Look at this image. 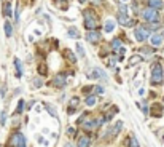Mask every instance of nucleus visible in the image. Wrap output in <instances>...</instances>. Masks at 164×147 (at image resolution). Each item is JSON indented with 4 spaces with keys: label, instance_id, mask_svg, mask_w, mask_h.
<instances>
[{
    "label": "nucleus",
    "instance_id": "obj_1",
    "mask_svg": "<svg viewBox=\"0 0 164 147\" xmlns=\"http://www.w3.org/2000/svg\"><path fill=\"white\" fill-rule=\"evenodd\" d=\"M84 27L88 31H96V26H97V21H96V16L91 10H86L84 11Z\"/></svg>",
    "mask_w": 164,
    "mask_h": 147
},
{
    "label": "nucleus",
    "instance_id": "obj_2",
    "mask_svg": "<svg viewBox=\"0 0 164 147\" xmlns=\"http://www.w3.org/2000/svg\"><path fill=\"white\" fill-rule=\"evenodd\" d=\"M161 82H162V67L156 63V64L151 66V83L158 85Z\"/></svg>",
    "mask_w": 164,
    "mask_h": 147
},
{
    "label": "nucleus",
    "instance_id": "obj_3",
    "mask_svg": "<svg viewBox=\"0 0 164 147\" xmlns=\"http://www.w3.org/2000/svg\"><path fill=\"white\" fill-rule=\"evenodd\" d=\"M140 15H142V18H144L145 21H148V22H158V19H159V15H158V11L153 10V8H147V10H144Z\"/></svg>",
    "mask_w": 164,
    "mask_h": 147
},
{
    "label": "nucleus",
    "instance_id": "obj_4",
    "mask_svg": "<svg viewBox=\"0 0 164 147\" xmlns=\"http://www.w3.org/2000/svg\"><path fill=\"white\" fill-rule=\"evenodd\" d=\"M134 35H135V38H137L139 42H144V40H147V38H148L150 31L147 29L145 26H142V27H137V29L134 31Z\"/></svg>",
    "mask_w": 164,
    "mask_h": 147
},
{
    "label": "nucleus",
    "instance_id": "obj_5",
    "mask_svg": "<svg viewBox=\"0 0 164 147\" xmlns=\"http://www.w3.org/2000/svg\"><path fill=\"white\" fill-rule=\"evenodd\" d=\"M88 77H91V78H97V80H107V74L102 70V69H99V67H96V69L93 70H88Z\"/></svg>",
    "mask_w": 164,
    "mask_h": 147
},
{
    "label": "nucleus",
    "instance_id": "obj_6",
    "mask_svg": "<svg viewBox=\"0 0 164 147\" xmlns=\"http://www.w3.org/2000/svg\"><path fill=\"white\" fill-rule=\"evenodd\" d=\"M11 144H13L14 147H26V138H24V134L14 133V136L11 138Z\"/></svg>",
    "mask_w": 164,
    "mask_h": 147
},
{
    "label": "nucleus",
    "instance_id": "obj_7",
    "mask_svg": "<svg viewBox=\"0 0 164 147\" xmlns=\"http://www.w3.org/2000/svg\"><path fill=\"white\" fill-rule=\"evenodd\" d=\"M128 8H126V5H120V15H118V22L120 24H129V21L128 19Z\"/></svg>",
    "mask_w": 164,
    "mask_h": 147
},
{
    "label": "nucleus",
    "instance_id": "obj_8",
    "mask_svg": "<svg viewBox=\"0 0 164 147\" xmlns=\"http://www.w3.org/2000/svg\"><path fill=\"white\" fill-rule=\"evenodd\" d=\"M86 40L89 43H97L100 40V34L97 31H88L86 32Z\"/></svg>",
    "mask_w": 164,
    "mask_h": 147
},
{
    "label": "nucleus",
    "instance_id": "obj_9",
    "mask_svg": "<svg viewBox=\"0 0 164 147\" xmlns=\"http://www.w3.org/2000/svg\"><path fill=\"white\" fill-rule=\"evenodd\" d=\"M65 75L64 74H59V75H56L53 78V87H58V88H62V87H65Z\"/></svg>",
    "mask_w": 164,
    "mask_h": 147
},
{
    "label": "nucleus",
    "instance_id": "obj_10",
    "mask_svg": "<svg viewBox=\"0 0 164 147\" xmlns=\"http://www.w3.org/2000/svg\"><path fill=\"white\" fill-rule=\"evenodd\" d=\"M151 45H153V47H161L162 45V35H159V34H155L153 37H151Z\"/></svg>",
    "mask_w": 164,
    "mask_h": 147
},
{
    "label": "nucleus",
    "instance_id": "obj_11",
    "mask_svg": "<svg viewBox=\"0 0 164 147\" xmlns=\"http://www.w3.org/2000/svg\"><path fill=\"white\" fill-rule=\"evenodd\" d=\"M89 144H91V139H89L88 136H81L80 139H78L77 147H89Z\"/></svg>",
    "mask_w": 164,
    "mask_h": 147
},
{
    "label": "nucleus",
    "instance_id": "obj_12",
    "mask_svg": "<svg viewBox=\"0 0 164 147\" xmlns=\"http://www.w3.org/2000/svg\"><path fill=\"white\" fill-rule=\"evenodd\" d=\"M116 112H118V107H115V106H113L112 109H110V110L105 114V118H104L102 122H109V120H112V118H113V115H115Z\"/></svg>",
    "mask_w": 164,
    "mask_h": 147
},
{
    "label": "nucleus",
    "instance_id": "obj_13",
    "mask_svg": "<svg viewBox=\"0 0 164 147\" xmlns=\"http://www.w3.org/2000/svg\"><path fill=\"white\" fill-rule=\"evenodd\" d=\"M148 5H150V8L158 10V8H161L164 5V2H162V0H148Z\"/></svg>",
    "mask_w": 164,
    "mask_h": 147
},
{
    "label": "nucleus",
    "instance_id": "obj_14",
    "mask_svg": "<svg viewBox=\"0 0 164 147\" xmlns=\"http://www.w3.org/2000/svg\"><path fill=\"white\" fill-rule=\"evenodd\" d=\"M96 126H97V123H96L94 120H88V122L83 125V128L86 129V131H91V129H94Z\"/></svg>",
    "mask_w": 164,
    "mask_h": 147
},
{
    "label": "nucleus",
    "instance_id": "obj_15",
    "mask_svg": "<svg viewBox=\"0 0 164 147\" xmlns=\"http://www.w3.org/2000/svg\"><path fill=\"white\" fill-rule=\"evenodd\" d=\"M140 61H142V56H140V54H134V56L129 58V66H135L137 63H140Z\"/></svg>",
    "mask_w": 164,
    "mask_h": 147
},
{
    "label": "nucleus",
    "instance_id": "obj_16",
    "mask_svg": "<svg viewBox=\"0 0 164 147\" xmlns=\"http://www.w3.org/2000/svg\"><path fill=\"white\" fill-rule=\"evenodd\" d=\"M105 32H112L113 29H115V22H113L112 19H109V21H105Z\"/></svg>",
    "mask_w": 164,
    "mask_h": 147
},
{
    "label": "nucleus",
    "instance_id": "obj_17",
    "mask_svg": "<svg viewBox=\"0 0 164 147\" xmlns=\"http://www.w3.org/2000/svg\"><path fill=\"white\" fill-rule=\"evenodd\" d=\"M69 35L73 37V38H80V32H78L75 27H70V29H69Z\"/></svg>",
    "mask_w": 164,
    "mask_h": 147
},
{
    "label": "nucleus",
    "instance_id": "obj_18",
    "mask_svg": "<svg viewBox=\"0 0 164 147\" xmlns=\"http://www.w3.org/2000/svg\"><path fill=\"white\" fill-rule=\"evenodd\" d=\"M65 56H67V59L70 61V63H75L77 61V58H75V54H73L70 50H65Z\"/></svg>",
    "mask_w": 164,
    "mask_h": 147
},
{
    "label": "nucleus",
    "instance_id": "obj_19",
    "mask_svg": "<svg viewBox=\"0 0 164 147\" xmlns=\"http://www.w3.org/2000/svg\"><path fill=\"white\" fill-rule=\"evenodd\" d=\"M5 34H7V37H11V34H13V27L10 22H5Z\"/></svg>",
    "mask_w": 164,
    "mask_h": 147
},
{
    "label": "nucleus",
    "instance_id": "obj_20",
    "mask_svg": "<svg viewBox=\"0 0 164 147\" xmlns=\"http://www.w3.org/2000/svg\"><path fill=\"white\" fill-rule=\"evenodd\" d=\"M162 114V107L161 106H155L153 107V117H159Z\"/></svg>",
    "mask_w": 164,
    "mask_h": 147
},
{
    "label": "nucleus",
    "instance_id": "obj_21",
    "mask_svg": "<svg viewBox=\"0 0 164 147\" xmlns=\"http://www.w3.org/2000/svg\"><path fill=\"white\" fill-rule=\"evenodd\" d=\"M3 11H5V15H7V16H11V3L10 2H5Z\"/></svg>",
    "mask_w": 164,
    "mask_h": 147
},
{
    "label": "nucleus",
    "instance_id": "obj_22",
    "mask_svg": "<svg viewBox=\"0 0 164 147\" xmlns=\"http://www.w3.org/2000/svg\"><path fill=\"white\" fill-rule=\"evenodd\" d=\"M45 107H46V110L49 112V115H51V117H58V114H56V110H54V109H53V107L49 106V104H45Z\"/></svg>",
    "mask_w": 164,
    "mask_h": 147
},
{
    "label": "nucleus",
    "instance_id": "obj_23",
    "mask_svg": "<svg viewBox=\"0 0 164 147\" xmlns=\"http://www.w3.org/2000/svg\"><path fill=\"white\" fill-rule=\"evenodd\" d=\"M77 51H78V56H80V58H84V50L80 43H77Z\"/></svg>",
    "mask_w": 164,
    "mask_h": 147
},
{
    "label": "nucleus",
    "instance_id": "obj_24",
    "mask_svg": "<svg viewBox=\"0 0 164 147\" xmlns=\"http://www.w3.org/2000/svg\"><path fill=\"white\" fill-rule=\"evenodd\" d=\"M86 104L88 106H94L96 104V96H88V98H86Z\"/></svg>",
    "mask_w": 164,
    "mask_h": 147
},
{
    "label": "nucleus",
    "instance_id": "obj_25",
    "mask_svg": "<svg viewBox=\"0 0 164 147\" xmlns=\"http://www.w3.org/2000/svg\"><path fill=\"white\" fill-rule=\"evenodd\" d=\"M129 147H140L139 145V141H137V138H131V142H129Z\"/></svg>",
    "mask_w": 164,
    "mask_h": 147
},
{
    "label": "nucleus",
    "instance_id": "obj_26",
    "mask_svg": "<svg viewBox=\"0 0 164 147\" xmlns=\"http://www.w3.org/2000/svg\"><path fill=\"white\" fill-rule=\"evenodd\" d=\"M112 48H113V50H118V48H121V42H120V40H116V38H115V40L112 42Z\"/></svg>",
    "mask_w": 164,
    "mask_h": 147
},
{
    "label": "nucleus",
    "instance_id": "obj_27",
    "mask_svg": "<svg viewBox=\"0 0 164 147\" xmlns=\"http://www.w3.org/2000/svg\"><path fill=\"white\" fill-rule=\"evenodd\" d=\"M14 64H16V69H18V77L22 74V69H21V61L19 59H14Z\"/></svg>",
    "mask_w": 164,
    "mask_h": 147
},
{
    "label": "nucleus",
    "instance_id": "obj_28",
    "mask_svg": "<svg viewBox=\"0 0 164 147\" xmlns=\"http://www.w3.org/2000/svg\"><path fill=\"white\" fill-rule=\"evenodd\" d=\"M140 53H145L147 56H150V54H153V50H151V48H147V47H144L142 50H140Z\"/></svg>",
    "mask_w": 164,
    "mask_h": 147
},
{
    "label": "nucleus",
    "instance_id": "obj_29",
    "mask_svg": "<svg viewBox=\"0 0 164 147\" xmlns=\"http://www.w3.org/2000/svg\"><path fill=\"white\" fill-rule=\"evenodd\" d=\"M24 101H19V103H18V109H16V114H21V112H22V109H24Z\"/></svg>",
    "mask_w": 164,
    "mask_h": 147
},
{
    "label": "nucleus",
    "instance_id": "obj_30",
    "mask_svg": "<svg viewBox=\"0 0 164 147\" xmlns=\"http://www.w3.org/2000/svg\"><path fill=\"white\" fill-rule=\"evenodd\" d=\"M78 104H80V99H78L77 96H75V98H72V99H70V106H72V107H77Z\"/></svg>",
    "mask_w": 164,
    "mask_h": 147
},
{
    "label": "nucleus",
    "instance_id": "obj_31",
    "mask_svg": "<svg viewBox=\"0 0 164 147\" xmlns=\"http://www.w3.org/2000/svg\"><path fill=\"white\" fill-rule=\"evenodd\" d=\"M94 93H97V94H104V87H94Z\"/></svg>",
    "mask_w": 164,
    "mask_h": 147
},
{
    "label": "nucleus",
    "instance_id": "obj_32",
    "mask_svg": "<svg viewBox=\"0 0 164 147\" xmlns=\"http://www.w3.org/2000/svg\"><path fill=\"white\" fill-rule=\"evenodd\" d=\"M5 122H7V114H5V112H2V114H0V123H2V125H5Z\"/></svg>",
    "mask_w": 164,
    "mask_h": 147
},
{
    "label": "nucleus",
    "instance_id": "obj_33",
    "mask_svg": "<svg viewBox=\"0 0 164 147\" xmlns=\"http://www.w3.org/2000/svg\"><path fill=\"white\" fill-rule=\"evenodd\" d=\"M38 72H40L42 75H45V74H46V67H45V64H42V66H38Z\"/></svg>",
    "mask_w": 164,
    "mask_h": 147
},
{
    "label": "nucleus",
    "instance_id": "obj_34",
    "mask_svg": "<svg viewBox=\"0 0 164 147\" xmlns=\"http://www.w3.org/2000/svg\"><path fill=\"white\" fill-rule=\"evenodd\" d=\"M33 83H35V87H42V85H43V82L40 80V78H35V80H33Z\"/></svg>",
    "mask_w": 164,
    "mask_h": 147
},
{
    "label": "nucleus",
    "instance_id": "obj_35",
    "mask_svg": "<svg viewBox=\"0 0 164 147\" xmlns=\"http://www.w3.org/2000/svg\"><path fill=\"white\" fill-rule=\"evenodd\" d=\"M93 3L94 5H100V3H102V0H93Z\"/></svg>",
    "mask_w": 164,
    "mask_h": 147
},
{
    "label": "nucleus",
    "instance_id": "obj_36",
    "mask_svg": "<svg viewBox=\"0 0 164 147\" xmlns=\"http://www.w3.org/2000/svg\"><path fill=\"white\" fill-rule=\"evenodd\" d=\"M139 94H140V96H144V94H145V90H144V88H140V90H139Z\"/></svg>",
    "mask_w": 164,
    "mask_h": 147
},
{
    "label": "nucleus",
    "instance_id": "obj_37",
    "mask_svg": "<svg viewBox=\"0 0 164 147\" xmlns=\"http://www.w3.org/2000/svg\"><path fill=\"white\" fill-rule=\"evenodd\" d=\"M78 2H80V3H84V2H86V0H78Z\"/></svg>",
    "mask_w": 164,
    "mask_h": 147
},
{
    "label": "nucleus",
    "instance_id": "obj_38",
    "mask_svg": "<svg viewBox=\"0 0 164 147\" xmlns=\"http://www.w3.org/2000/svg\"><path fill=\"white\" fill-rule=\"evenodd\" d=\"M65 147H70V144H67V145H65Z\"/></svg>",
    "mask_w": 164,
    "mask_h": 147
}]
</instances>
